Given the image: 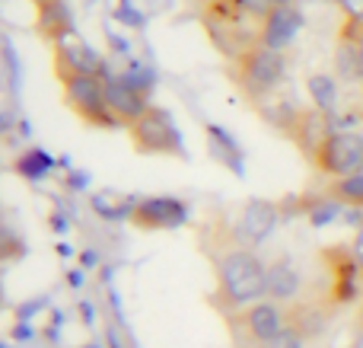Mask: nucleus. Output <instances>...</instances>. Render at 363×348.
Segmentation results:
<instances>
[{"instance_id":"f257e3e1","label":"nucleus","mask_w":363,"mask_h":348,"mask_svg":"<svg viewBox=\"0 0 363 348\" xmlns=\"http://www.w3.org/2000/svg\"><path fill=\"white\" fill-rule=\"evenodd\" d=\"M198 246L211 259L217 275V298L213 304L220 313H236L268 298V266L258 259L255 249L242 246L233 236V227L220 217L198 230Z\"/></svg>"},{"instance_id":"f03ea898","label":"nucleus","mask_w":363,"mask_h":348,"mask_svg":"<svg viewBox=\"0 0 363 348\" xmlns=\"http://www.w3.org/2000/svg\"><path fill=\"white\" fill-rule=\"evenodd\" d=\"M201 26L213 48L226 58V64H236L242 55L262 45V26L249 19L236 6V0H213L201 6Z\"/></svg>"},{"instance_id":"7ed1b4c3","label":"nucleus","mask_w":363,"mask_h":348,"mask_svg":"<svg viewBox=\"0 0 363 348\" xmlns=\"http://www.w3.org/2000/svg\"><path fill=\"white\" fill-rule=\"evenodd\" d=\"M226 74L236 83V89L242 93V99L252 109L258 102H264L268 96H274L277 89H284L287 80V58L284 51H271L264 45L252 48L249 55H242L236 64H226Z\"/></svg>"},{"instance_id":"20e7f679","label":"nucleus","mask_w":363,"mask_h":348,"mask_svg":"<svg viewBox=\"0 0 363 348\" xmlns=\"http://www.w3.org/2000/svg\"><path fill=\"white\" fill-rule=\"evenodd\" d=\"M64 106L89 128H102L112 131L118 128V121L112 119L106 106V77H64L61 80Z\"/></svg>"},{"instance_id":"39448f33","label":"nucleus","mask_w":363,"mask_h":348,"mask_svg":"<svg viewBox=\"0 0 363 348\" xmlns=\"http://www.w3.org/2000/svg\"><path fill=\"white\" fill-rule=\"evenodd\" d=\"M230 326L239 339H245L252 348H264L271 345L284 330L290 326V313L284 304H274V300H258L252 307H242V310L230 313Z\"/></svg>"},{"instance_id":"423d86ee","label":"nucleus","mask_w":363,"mask_h":348,"mask_svg":"<svg viewBox=\"0 0 363 348\" xmlns=\"http://www.w3.org/2000/svg\"><path fill=\"white\" fill-rule=\"evenodd\" d=\"M128 138H131L134 151L144 153V157H185V147H182V134H179L176 121L160 106L147 109L144 119L134 128H128Z\"/></svg>"},{"instance_id":"0eeeda50","label":"nucleus","mask_w":363,"mask_h":348,"mask_svg":"<svg viewBox=\"0 0 363 348\" xmlns=\"http://www.w3.org/2000/svg\"><path fill=\"white\" fill-rule=\"evenodd\" d=\"M313 166L328 179H345L363 173V131H338L335 128L325 138Z\"/></svg>"},{"instance_id":"6e6552de","label":"nucleus","mask_w":363,"mask_h":348,"mask_svg":"<svg viewBox=\"0 0 363 348\" xmlns=\"http://www.w3.org/2000/svg\"><path fill=\"white\" fill-rule=\"evenodd\" d=\"M322 262H325V272H328V304L341 307V304H351L357 300L360 294V268L354 262L351 246H328L322 249Z\"/></svg>"},{"instance_id":"1a4fd4ad","label":"nucleus","mask_w":363,"mask_h":348,"mask_svg":"<svg viewBox=\"0 0 363 348\" xmlns=\"http://www.w3.org/2000/svg\"><path fill=\"white\" fill-rule=\"evenodd\" d=\"M51 67H55V77L64 80V77H106V61L83 42L80 36H70L64 42L51 45Z\"/></svg>"},{"instance_id":"9d476101","label":"nucleus","mask_w":363,"mask_h":348,"mask_svg":"<svg viewBox=\"0 0 363 348\" xmlns=\"http://www.w3.org/2000/svg\"><path fill=\"white\" fill-rule=\"evenodd\" d=\"M188 221V205L172 195L138 198L131 211V224L138 230H176Z\"/></svg>"},{"instance_id":"9b49d317","label":"nucleus","mask_w":363,"mask_h":348,"mask_svg":"<svg viewBox=\"0 0 363 348\" xmlns=\"http://www.w3.org/2000/svg\"><path fill=\"white\" fill-rule=\"evenodd\" d=\"M106 106L118 121V128H134L153 102H147V96L128 80H121L118 74H106Z\"/></svg>"},{"instance_id":"f8f14e48","label":"nucleus","mask_w":363,"mask_h":348,"mask_svg":"<svg viewBox=\"0 0 363 348\" xmlns=\"http://www.w3.org/2000/svg\"><path fill=\"white\" fill-rule=\"evenodd\" d=\"M332 115H325L322 109L309 106L300 112V119L294 121V128H290L287 138L296 144V151L303 153V157L309 160V163H315V157H319L322 144H325V138L332 134Z\"/></svg>"},{"instance_id":"ddd939ff","label":"nucleus","mask_w":363,"mask_h":348,"mask_svg":"<svg viewBox=\"0 0 363 348\" xmlns=\"http://www.w3.org/2000/svg\"><path fill=\"white\" fill-rule=\"evenodd\" d=\"M274 224H277V205L264 202V198H255V202L245 205L239 221L233 224V236H236L242 246L255 249L258 243H264L271 236Z\"/></svg>"},{"instance_id":"4468645a","label":"nucleus","mask_w":363,"mask_h":348,"mask_svg":"<svg viewBox=\"0 0 363 348\" xmlns=\"http://www.w3.org/2000/svg\"><path fill=\"white\" fill-rule=\"evenodd\" d=\"M35 32L42 42L57 45L74 36V19L70 6L64 0H35Z\"/></svg>"},{"instance_id":"2eb2a0df","label":"nucleus","mask_w":363,"mask_h":348,"mask_svg":"<svg viewBox=\"0 0 363 348\" xmlns=\"http://www.w3.org/2000/svg\"><path fill=\"white\" fill-rule=\"evenodd\" d=\"M300 26H303L300 10L287 0V4H281L262 23V45L264 48H271V51H284L290 42H294L296 32H300Z\"/></svg>"},{"instance_id":"dca6fc26","label":"nucleus","mask_w":363,"mask_h":348,"mask_svg":"<svg viewBox=\"0 0 363 348\" xmlns=\"http://www.w3.org/2000/svg\"><path fill=\"white\" fill-rule=\"evenodd\" d=\"M300 288H303V278L290 259H277L268 266V300L290 304V300L300 298Z\"/></svg>"},{"instance_id":"f3484780","label":"nucleus","mask_w":363,"mask_h":348,"mask_svg":"<svg viewBox=\"0 0 363 348\" xmlns=\"http://www.w3.org/2000/svg\"><path fill=\"white\" fill-rule=\"evenodd\" d=\"M255 112L262 115L264 121H268L271 128H277V131L290 134V128H294V121L300 119L303 106H296V99L287 93V89H277L274 96H268L264 102H258Z\"/></svg>"},{"instance_id":"a211bd4d","label":"nucleus","mask_w":363,"mask_h":348,"mask_svg":"<svg viewBox=\"0 0 363 348\" xmlns=\"http://www.w3.org/2000/svg\"><path fill=\"white\" fill-rule=\"evenodd\" d=\"M335 64H338V77L345 80H354V83H363V55L357 48L351 36L341 29L338 36V48H335Z\"/></svg>"},{"instance_id":"6ab92c4d","label":"nucleus","mask_w":363,"mask_h":348,"mask_svg":"<svg viewBox=\"0 0 363 348\" xmlns=\"http://www.w3.org/2000/svg\"><path fill=\"white\" fill-rule=\"evenodd\" d=\"M207 141H211L213 157L230 166L236 176H242V151H239V144L230 138V131H223L220 125H207Z\"/></svg>"},{"instance_id":"aec40b11","label":"nucleus","mask_w":363,"mask_h":348,"mask_svg":"<svg viewBox=\"0 0 363 348\" xmlns=\"http://www.w3.org/2000/svg\"><path fill=\"white\" fill-rule=\"evenodd\" d=\"M325 198L338 202L341 208H363V173L345 179H328Z\"/></svg>"},{"instance_id":"412c9836","label":"nucleus","mask_w":363,"mask_h":348,"mask_svg":"<svg viewBox=\"0 0 363 348\" xmlns=\"http://www.w3.org/2000/svg\"><path fill=\"white\" fill-rule=\"evenodd\" d=\"M306 89H309V96H313L315 109H322L325 115H335V109H338V83H335V77L313 74L306 80Z\"/></svg>"},{"instance_id":"4be33fe9","label":"nucleus","mask_w":363,"mask_h":348,"mask_svg":"<svg viewBox=\"0 0 363 348\" xmlns=\"http://www.w3.org/2000/svg\"><path fill=\"white\" fill-rule=\"evenodd\" d=\"M51 166H55V157L45 153V151H38V147H32V151L19 153L16 163H13V170H16V176L29 179V183H38L45 173H51Z\"/></svg>"},{"instance_id":"5701e85b","label":"nucleus","mask_w":363,"mask_h":348,"mask_svg":"<svg viewBox=\"0 0 363 348\" xmlns=\"http://www.w3.org/2000/svg\"><path fill=\"white\" fill-rule=\"evenodd\" d=\"M121 80H128L131 83L134 89H140V93L144 96H150V89H153V80H157V77H153V70L150 67H144V64H138V61H128L125 67H121Z\"/></svg>"},{"instance_id":"b1692460","label":"nucleus","mask_w":363,"mask_h":348,"mask_svg":"<svg viewBox=\"0 0 363 348\" xmlns=\"http://www.w3.org/2000/svg\"><path fill=\"white\" fill-rule=\"evenodd\" d=\"M23 256V240L10 224H0V262H13Z\"/></svg>"},{"instance_id":"393cba45","label":"nucleus","mask_w":363,"mask_h":348,"mask_svg":"<svg viewBox=\"0 0 363 348\" xmlns=\"http://www.w3.org/2000/svg\"><path fill=\"white\" fill-rule=\"evenodd\" d=\"M306 342H309V339L303 336L300 330H294V326H287V330H284L281 336L274 339V342H271V345H264V348H306Z\"/></svg>"},{"instance_id":"a878e982","label":"nucleus","mask_w":363,"mask_h":348,"mask_svg":"<svg viewBox=\"0 0 363 348\" xmlns=\"http://www.w3.org/2000/svg\"><path fill=\"white\" fill-rule=\"evenodd\" d=\"M341 13H345V19H351V23H363V0H338Z\"/></svg>"},{"instance_id":"bb28decb","label":"nucleus","mask_w":363,"mask_h":348,"mask_svg":"<svg viewBox=\"0 0 363 348\" xmlns=\"http://www.w3.org/2000/svg\"><path fill=\"white\" fill-rule=\"evenodd\" d=\"M341 29L347 32V36L357 42V48H360V55H363V23H351V19H345V26Z\"/></svg>"},{"instance_id":"cd10ccee","label":"nucleus","mask_w":363,"mask_h":348,"mask_svg":"<svg viewBox=\"0 0 363 348\" xmlns=\"http://www.w3.org/2000/svg\"><path fill=\"white\" fill-rule=\"evenodd\" d=\"M351 253H354V262H357V268L363 275V224L357 227V236H354V243H351Z\"/></svg>"},{"instance_id":"c85d7f7f","label":"nucleus","mask_w":363,"mask_h":348,"mask_svg":"<svg viewBox=\"0 0 363 348\" xmlns=\"http://www.w3.org/2000/svg\"><path fill=\"white\" fill-rule=\"evenodd\" d=\"M83 183H86V176H67V185H70V189H83Z\"/></svg>"},{"instance_id":"c756f323","label":"nucleus","mask_w":363,"mask_h":348,"mask_svg":"<svg viewBox=\"0 0 363 348\" xmlns=\"http://www.w3.org/2000/svg\"><path fill=\"white\" fill-rule=\"evenodd\" d=\"M194 4H198V6H204V4H213V0H194Z\"/></svg>"},{"instance_id":"7c9ffc66","label":"nucleus","mask_w":363,"mask_h":348,"mask_svg":"<svg viewBox=\"0 0 363 348\" xmlns=\"http://www.w3.org/2000/svg\"><path fill=\"white\" fill-rule=\"evenodd\" d=\"M86 348H96V345H86Z\"/></svg>"}]
</instances>
